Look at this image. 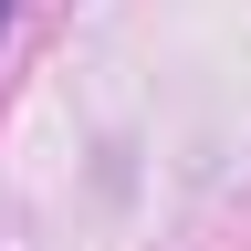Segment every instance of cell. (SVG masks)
Returning <instances> with one entry per match:
<instances>
[{
  "instance_id": "6da1fadb",
  "label": "cell",
  "mask_w": 251,
  "mask_h": 251,
  "mask_svg": "<svg viewBox=\"0 0 251 251\" xmlns=\"http://www.w3.org/2000/svg\"><path fill=\"white\" fill-rule=\"evenodd\" d=\"M0 31H11V0H0Z\"/></svg>"
}]
</instances>
